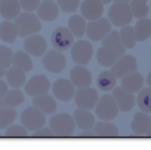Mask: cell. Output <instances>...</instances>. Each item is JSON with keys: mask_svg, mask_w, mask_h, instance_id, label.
Returning <instances> with one entry per match:
<instances>
[{"mask_svg": "<svg viewBox=\"0 0 151 150\" xmlns=\"http://www.w3.org/2000/svg\"><path fill=\"white\" fill-rule=\"evenodd\" d=\"M13 23L16 26L18 36L21 38H27L38 33L42 28L40 19L32 12L25 11L20 13L15 19Z\"/></svg>", "mask_w": 151, "mask_h": 150, "instance_id": "obj_1", "label": "cell"}, {"mask_svg": "<svg viewBox=\"0 0 151 150\" xmlns=\"http://www.w3.org/2000/svg\"><path fill=\"white\" fill-rule=\"evenodd\" d=\"M50 128L58 137H70L75 130L74 118L67 113L54 115L50 119Z\"/></svg>", "mask_w": 151, "mask_h": 150, "instance_id": "obj_2", "label": "cell"}, {"mask_svg": "<svg viewBox=\"0 0 151 150\" xmlns=\"http://www.w3.org/2000/svg\"><path fill=\"white\" fill-rule=\"evenodd\" d=\"M109 21L117 27L128 25L134 19L128 3H114L109 10Z\"/></svg>", "mask_w": 151, "mask_h": 150, "instance_id": "obj_3", "label": "cell"}, {"mask_svg": "<svg viewBox=\"0 0 151 150\" xmlns=\"http://www.w3.org/2000/svg\"><path fill=\"white\" fill-rule=\"evenodd\" d=\"M21 121L27 130L34 132L44 127L46 124L45 114L35 106L29 107L22 112Z\"/></svg>", "mask_w": 151, "mask_h": 150, "instance_id": "obj_4", "label": "cell"}, {"mask_svg": "<svg viewBox=\"0 0 151 150\" xmlns=\"http://www.w3.org/2000/svg\"><path fill=\"white\" fill-rule=\"evenodd\" d=\"M119 108L111 95L103 96L96 105V114L100 119L109 121L114 119L119 113Z\"/></svg>", "mask_w": 151, "mask_h": 150, "instance_id": "obj_5", "label": "cell"}, {"mask_svg": "<svg viewBox=\"0 0 151 150\" xmlns=\"http://www.w3.org/2000/svg\"><path fill=\"white\" fill-rule=\"evenodd\" d=\"M111 30L110 21L106 18H102L94 21H90L87 24L86 33L89 39L93 41H102Z\"/></svg>", "mask_w": 151, "mask_h": 150, "instance_id": "obj_6", "label": "cell"}, {"mask_svg": "<svg viewBox=\"0 0 151 150\" xmlns=\"http://www.w3.org/2000/svg\"><path fill=\"white\" fill-rule=\"evenodd\" d=\"M75 103L79 109L90 110L94 108L99 100L97 90L88 87L79 88L75 94Z\"/></svg>", "mask_w": 151, "mask_h": 150, "instance_id": "obj_7", "label": "cell"}, {"mask_svg": "<svg viewBox=\"0 0 151 150\" xmlns=\"http://www.w3.org/2000/svg\"><path fill=\"white\" fill-rule=\"evenodd\" d=\"M94 50L91 43L85 40H80L71 47V56L75 63L87 65L92 58Z\"/></svg>", "mask_w": 151, "mask_h": 150, "instance_id": "obj_8", "label": "cell"}, {"mask_svg": "<svg viewBox=\"0 0 151 150\" xmlns=\"http://www.w3.org/2000/svg\"><path fill=\"white\" fill-rule=\"evenodd\" d=\"M44 69L50 72L58 73L65 69L66 59L64 55L58 50H50L45 53L42 59Z\"/></svg>", "mask_w": 151, "mask_h": 150, "instance_id": "obj_9", "label": "cell"}, {"mask_svg": "<svg viewBox=\"0 0 151 150\" xmlns=\"http://www.w3.org/2000/svg\"><path fill=\"white\" fill-rule=\"evenodd\" d=\"M111 71L114 74L116 78H122L125 75L137 70V59L131 55H123L114 62Z\"/></svg>", "mask_w": 151, "mask_h": 150, "instance_id": "obj_10", "label": "cell"}, {"mask_svg": "<svg viewBox=\"0 0 151 150\" xmlns=\"http://www.w3.org/2000/svg\"><path fill=\"white\" fill-rule=\"evenodd\" d=\"M53 47L58 51H65L74 44V35L69 28L60 27L53 32L51 36Z\"/></svg>", "mask_w": 151, "mask_h": 150, "instance_id": "obj_11", "label": "cell"}, {"mask_svg": "<svg viewBox=\"0 0 151 150\" xmlns=\"http://www.w3.org/2000/svg\"><path fill=\"white\" fill-rule=\"evenodd\" d=\"M24 48L29 56L41 57L47 50V42L45 38L38 34L27 37L24 41Z\"/></svg>", "mask_w": 151, "mask_h": 150, "instance_id": "obj_12", "label": "cell"}, {"mask_svg": "<svg viewBox=\"0 0 151 150\" xmlns=\"http://www.w3.org/2000/svg\"><path fill=\"white\" fill-rule=\"evenodd\" d=\"M112 96L121 112H130L135 106L136 98L134 93L127 91L122 87H114Z\"/></svg>", "mask_w": 151, "mask_h": 150, "instance_id": "obj_13", "label": "cell"}, {"mask_svg": "<svg viewBox=\"0 0 151 150\" xmlns=\"http://www.w3.org/2000/svg\"><path fill=\"white\" fill-rule=\"evenodd\" d=\"M50 88V82L47 76L44 75H37L32 77L24 87V90L29 96H36L46 94Z\"/></svg>", "mask_w": 151, "mask_h": 150, "instance_id": "obj_14", "label": "cell"}, {"mask_svg": "<svg viewBox=\"0 0 151 150\" xmlns=\"http://www.w3.org/2000/svg\"><path fill=\"white\" fill-rule=\"evenodd\" d=\"M55 97L62 101H69L75 94V86L71 81L64 78H58L55 81L52 88Z\"/></svg>", "mask_w": 151, "mask_h": 150, "instance_id": "obj_15", "label": "cell"}, {"mask_svg": "<svg viewBox=\"0 0 151 150\" xmlns=\"http://www.w3.org/2000/svg\"><path fill=\"white\" fill-rule=\"evenodd\" d=\"M104 4L100 0H84L81 4L82 16L88 21L98 19L103 16Z\"/></svg>", "mask_w": 151, "mask_h": 150, "instance_id": "obj_16", "label": "cell"}, {"mask_svg": "<svg viewBox=\"0 0 151 150\" xmlns=\"http://www.w3.org/2000/svg\"><path fill=\"white\" fill-rule=\"evenodd\" d=\"M70 81L78 88L90 87L92 81V75L90 71L83 65L74 67L70 72Z\"/></svg>", "mask_w": 151, "mask_h": 150, "instance_id": "obj_17", "label": "cell"}, {"mask_svg": "<svg viewBox=\"0 0 151 150\" xmlns=\"http://www.w3.org/2000/svg\"><path fill=\"white\" fill-rule=\"evenodd\" d=\"M59 14V7L52 0H44L37 8V15L44 22H53Z\"/></svg>", "mask_w": 151, "mask_h": 150, "instance_id": "obj_18", "label": "cell"}, {"mask_svg": "<svg viewBox=\"0 0 151 150\" xmlns=\"http://www.w3.org/2000/svg\"><path fill=\"white\" fill-rule=\"evenodd\" d=\"M32 103L33 106L39 109L45 115H52L57 109V103L55 100L47 93L34 96Z\"/></svg>", "mask_w": 151, "mask_h": 150, "instance_id": "obj_19", "label": "cell"}, {"mask_svg": "<svg viewBox=\"0 0 151 150\" xmlns=\"http://www.w3.org/2000/svg\"><path fill=\"white\" fill-rule=\"evenodd\" d=\"M145 79L139 72H135L122 78L121 87L132 93H139L144 85Z\"/></svg>", "mask_w": 151, "mask_h": 150, "instance_id": "obj_20", "label": "cell"}, {"mask_svg": "<svg viewBox=\"0 0 151 150\" xmlns=\"http://www.w3.org/2000/svg\"><path fill=\"white\" fill-rule=\"evenodd\" d=\"M74 121L81 130H91L95 125V118L94 115L86 109H79L74 112Z\"/></svg>", "mask_w": 151, "mask_h": 150, "instance_id": "obj_21", "label": "cell"}, {"mask_svg": "<svg viewBox=\"0 0 151 150\" xmlns=\"http://www.w3.org/2000/svg\"><path fill=\"white\" fill-rule=\"evenodd\" d=\"M151 124V118L145 112H139L134 115L131 123L132 131L137 136L147 134Z\"/></svg>", "mask_w": 151, "mask_h": 150, "instance_id": "obj_22", "label": "cell"}, {"mask_svg": "<svg viewBox=\"0 0 151 150\" xmlns=\"http://www.w3.org/2000/svg\"><path fill=\"white\" fill-rule=\"evenodd\" d=\"M19 0H1L0 1V15L6 20L15 19L21 13Z\"/></svg>", "mask_w": 151, "mask_h": 150, "instance_id": "obj_23", "label": "cell"}, {"mask_svg": "<svg viewBox=\"0 0 151 150\" xmlns=\"http://www.w3.org/2000/svg\"><path fill=\"white\" fill-rule=\"evenodd\" d=\"M24 101V96L19 89L14 88L7 92L0 100V107L15 108Z\"/></svg>", "mask_w": 151, "mask_h": 150, "instance_id": "obj_24", "label": "cell"}, {"mask_svg": "<svg viewBox=\"0 0 151 150\" xmlns=\"http://www.w3.org/2000/svg\"><path fill=\"white\" fill-rule=\"evenodd\" d=\"M119 59L117 53L111 47L102 45L97 53V60L101 66L111 67Z\"/></svg>", "mask_w": 151, "mask_h": 150, "instance_id": "obj_25", "label": "cell"}, {"mask_svg": "<svg viewBox=\"0 0 151 150\" xmlns=\"http://www.w3.org/2000/svg\"><path fill=\"white\" fill-rule=\"evenodd\" d=\"M102 45H106L113 49L118 56L121 57L125 53V47L121 41L119 33L116 30H111V32L102 40Z\"/></svg>", "mask_w": 151, "mask_h": 150, "instance_id": "obj_26", "label": "cell"}, {"mask_svg": "<svg viewBox=\"0 0 151 150\" xmlns=\"http://www.w3.org/2000/svg\"><path fill=\"white\" fill-rule=\"evenodd\" d=\"M6 79L10 87L19 88L24 84L26 81L25 72L16 67L13 66L7 70L6 72Z\"/></svg>", "mask_w": 151, "mask_h": 150, "instance_id": "obj_27", "label": "cell"}, {"mask_svg": "<svg viewBox=\"0 0 151 150\" xmlns=\"http://www.w3.org/2000/svg\"><path fill=\"white\" fill-rule=\"evenodd\" d=\"M87 24L86 19L83 16L73 15L68 20V27L74 36L81 38L86 31Z\"/></svg>", "mask_w": 151, "mask_h": 150, "instance_id": "obj_28", "label": "cell"}, {"mask_svg": "<svg viewBox=\"0 0 151 150\" xmlns=\"http://www.w3.org/2000/svg\"><path fill=\"white\" fill-rule=\"evenodd\" d=\"M11 64L23 71L29 72L33 68V62L27 52L19 50L13 55Z\"/></svg>", "mask_w": 151, "mask_h": 150, "instance_id": "obj_29", "label": "cell"}, {"mask_svg": "<svg viewBox=\"0 0 151 150\" xmlns=\"http://www.w3.org/2000/svg\"><path fill=\"white\" fill-rule=\"evenodd\" d=\"M18 36L14 23L6 20L0 24V39L6 43H14Z\"/></svg>", "mask_w": 151, "mask_h": 150, "instance_id": "obj_30", "label": "cell"}, {"mask_svg": "<svg viewBox=\"0 0 151 150\" xmlns=\"http://www.w3.org/2000/svg\"><path fill=\"white\" fill-rule=\"evenodd\" d=\"M137 41H144L151 36V19L148 18L139 19L134 27Z\"/></svg>", "mask_w": 151, "mask_h": 150, "instance_id": "obj_31", "label": "cell"}, {"mask_svg": "<svg viewBox=\"0 0 151 150\" xmlns=\"http://www.w3.org/2000/svg\"><path fill=\"white\" fill-rule=\"evenodd\" d=\"M94 134L98 137L114 138L119 136V130L114 124L109 122H99L94 127Z\"/></svg>", "mask_w": 151, "mask_h": 150, "instance_id": "obj_32", "label": "cell"}, {"mask_svg": "<svg viewBox=\"0 0 151 150\" xmlns=\"http://www.w3.org/2000/svg\"><path fill=\"white\" fill-rule=\"evenodd\" d=\"M116 83V77L111 71H104L97 78V86L102 91H111L115 87Z\"/></svg>", "mask_w": 151, "mask_h": 150, "instance_id": "obj_33", "label": "cell"}, {"mask_svg": "<svg viewBox=\"0 0 151 150\" xmlns=\"http://www.w3.org/2000/svg\"><path fill=\"white\" fill-rule=\"evenodd\" d=\"M119 33L121 41L125 48L131 49L135 47L137 41L134 32V28L133 27L129 25L122 27V29Z\"/></svg>", "mask_w": 151, "mask_h": 150, "instance_id": "obj_34", "label": "cell"}, {"mask_svg": "<svg viewBox=\"0 0 151 150\" xmlns=\"http://www.w3.org/2000/svg\"><path fill=\"white\" fill-rule=\"evenodd\" d=\"M137 104L142 112H151V87H145L139 93L137 99Z\"/></svg>", "mask_w": 151, "mask_h": 150, "instance_id": "obj_35", "label": "cell"}, {"mask_svg": "<svg viewBox=\"0 0 151 150\" xmlns=\"http://www.w3.org/2000/svg\"><path fill=\"white\" fill-rule=\"evenodd\" d=\"M17 117V112L13 108L0 107V129L7 128Z\"/></svg>", "mask_w": 151, "mask_h": 150, "instance_id": "obj_36", "label": "cell"}, {"mask_svg": "<svg viewBox=\"0 0 151 150\" xmlns=\"http://www.w3.org/2000/svg\"><path fill=\"white\" fill-rule=\"evenodd\" d=\"M130 5L134 17L141 19L146 18V16L148 15L149 7L146 2L131 1V4Z\"/></svg>", "mask_w": 151, "mask_h": 150, "instance_id": "obj_37", "label": "cell"}, {"mask_svg": "<svg viewBox=\"0 0 151 150\" xmlns=\"http://www.w3.org/2000/svg\"><path fill=\"white\" fill-rule=\"evenodd\" d=\"M27 130L24 126L10 125L4 133L6 138H24L27 137Z\"/></svg>", "mask_w": 151, "mask_h": 150, "instance_id": "obj_38", "label": "cell"}, {"mask_svg": "<svg viewBox=\"0 0 151 150\" xmlns=\"http://www.w3.org/2000/svg\"><path fill=\"white\" fill-rule=\"evenodd\" d=\"M13 55V50L10 47L0 45V66L4 69L8 68L11 64Z\"/></svg>", "mask_w": 151, "mask_h": 150, "instance_id": "obj_39", "label": "cell"}, {"mask_svg": "<svg viewBox=\"0 0 151 150\" xmlns=\"http://www.w3.org/2000/svg\"><path fill=\"white\" fill-rule=\"evenodd\" d=\"M57 4L64 13H72L79 7L80 0H57Z\"/></svg>", "mask_w": 151, "mask_h": 150, "instance_id": "obj_40", "label": "cell"}, {"mask_svg": "<svg viewBox=\"0 0 151 150\" xmlns=\"http://www.w3.org/2000/svg\"><path fill=\"white\" fill-rule=\"evenodd\" d=\"M21 7L26 12H32L37 10L41 0H19Z\"/></svg>", "mask_w": 151, "mask_h": 150, "instance_id": "obj_41", "label": "cell"}, {"mask_svg": "<svg viewBox=\"0 0 151 150\" xmlns=\"http://www.w3.org/2000/svg\"><path fill=\"white\" fill-rule=\"evenodd\" d=\"M54 136V133L52 130L48 127H41L33 132L32 137L34 138H51Z\"/></svg>", "mask_w": 151, "mask_h": 150, "instance_id": "obj_42", "label": "cell"}, {"mask_svg": "<svg viewBox=\"0 0 151 150\" xmlns=\"http://www.w3.org/2000/svg\"><path fill=\"white\" fill-rule=\"evenodd\" d=\"M8 91L7 83L3 80L0 79V100L4 96V95Z\"/></svg>", "mask_w": 151, "mask_h": 150, "instance_id": "obj_43", "label": "cell"}, {"mask_svg": "<svg viewBox=\"0 0 151 150\" xmlns=\"http://www.w3.org/2000/svg\"><path fill=\"white\" fill-rule=\"evenodd\" d=\"M95 136V134L94 133H92V132H90V130H85L83 133H81V135L79 136V137L82 138H92Z\"/></svg>", "mask_w": 151, "mask_h": 150, "instance_id": "obj_44", "label": "cell"}, {"mask_svg": "<svg viewBox=\"0 0 151 150\" xmlns=\"http://www.w3.org/2000/svg\"><path fill=\"white\" fill-rule=\"evenodd\" d=\"M147 84L149 85V87H151V71L149 72L148 75H147Z\"/></svg>", "mask_w": 151, "mask_h": 150, "instance_id": "obj_45", "label": "cell"}, {"mask_svg": "<svg viewBox=\"0 0 151 150\" xmlns=\"http://www.w3.org/2000/svg\"><path fill=\"white\" fill-rule=\"evenodd\" d=\"M114 3H128L130 0H113Z\"/></svg>", "mask_w": 151, "mask_h": 150, "instance_id": "obj_46", "label": "cell"}, {"mask_svg": "<svg viewBox=\"0 0 151 150\" xmlns=\"http://www.w3.org/2000/svg\"><path fill=\"white\" fill-rule=\"evenodd\" d=\"M4 73H5V71H4V68H3L2 67L0 66V78H1V77L4 76Z\"/></svg>", "mask_w": 151, "mask_h": 150, "instance_id": "obj_47", "label": "cell"}, {"mask_svg": "<svg viewBox=\"0 0 151 150\" xmlns=\"http://www.w3.org/2000/svg\"><path fill=\"white\" fill-rule=\"evenodd\" d=\"M100 1H101L104 4H109V3H110L112 0H100Z\"/></svg>", "mask_w": 151, "mask_h": 150, "instance_id": "obj_48", "label": "cell"}, {"mask_svg": "<svg viewBox=\"0 0 151 150\" xmlns=\"http://www.w3.org/2000/svg\"><path fill=\"white\" fill-rule=\"evenodd\" d=\"M147 136H148V137H150L151 138V124H150V127H149V130H148V131H147Z\"/></svg>", "mask_w": 151, "mask_h": 150, "instance_id": "obj_49", "label": "cell"}, {"mask_svg": "<svg viewBox=\"0 0 151 150\" xmlns=\"http://www.w3.org/2000/svg\"><path fill=\"white\" fill-rule=\"evenodd\" d=\"M131 1H142V2H146V3H147V0H131Z\"/></svg>", "mask_w": 151, "mask_h": 150, "instance_id": "obj_50", "label": "cell"}, {"mask_svg": "<svg viewBox=\"0 0 151 150\" xmlns=\"http://www.w3.org/2000/svg\"><path fill=\"white\" fill-rule=\"evenodd\" d=\"M1 133H0V137H1Z\"/></svg>", "mask_w": 151, "mask_h": 150, "instance_id": "obj_51", "label": "cell"}, {"mask_svg": "<svg viewBox=\"0 0 151 150\" xmlns=\"http://www.w3.org/2000/svg\"><path fill=\"white\" fill-rule=\"evenodd\" d=\"M0 1H1V0H0Z\"/></svg>", "mask_w": 151, "mask_h": 150, "instance_id": "obj_52", "label": "cell"}]
</instances>
